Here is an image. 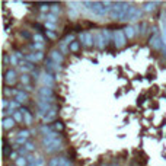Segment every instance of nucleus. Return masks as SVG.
I'll list each match as a JSON object with an SVG mask.
<instances>
[{"label": "nucleus", "mask_w": 166, "mask_h": 166, "mask_svg": "<svg viewBox=\"0 0 166 166\" xmlns=\"http://www.w3.org/2000/svg\"><path fill=\"white\" fill-rule=\"evenodd\" d=\"M80 42H83L86 47H92L93 42H95L93 35H92L90 32H82L80 34Z\"/></svg>", "instance_id": "4"}, {"label": "nucleus", "mask_w": 166, "mask_h": 166, "mask_svg": "<svg viewBox=\"0 0 166 166\" xmlns=\"http://www.w3.org/2000/svg\"><path fill=\"white\" fill-rule=\"evenodd\" d=\"M25 90H28V92H31V90H32V88H31V86L28 85V86H26V89H25Z\"/></svg>", "instance_id": "48"}, {"label": "nucleus", "mask_w": 166, "mask_h": 166, "mask_svg": "<svg viewBox=\"0 0 166 166\" xmlns=\"http://www.w3.org/2000/svg\"><path fill=\"white\" fill-rule=\"evenodd\" d=\"M156 5H157V2H153V3H146V5H144V10H146V12L155 10V6Z\"/></svg>", "instance_id": "22"}, {"label": "nucleus", "mask_w": 166, "mask_h": 166, "mask_svg": "<svg viewBox=\"0 0 166 166\" xmlns=\"http://www.w3.org/2000/svg\"><path fill=\"white\" fill-rule=\"evenodd\" d=\"M54 128L57 130V131H61V130L64 128V125H63V122L61 121H55L54 122Z\"/></svg>", "instance_id": "34"}, {"label": "nucleus", "mask_w": 166, "mask_h": 166, "mask_svg": "<svg viewBox=\"0 0 166 166\" xmlns=\"http://www.w3.org/2000/svg\"><path fill=\"white\" fill-rule=\"evenodd\" d=\"M13 125H15V118H12V117L3 118V128H5V130H10Z\"/></svg>", "instance_id": "10"}, {"label": "nucleus", "mask_w": 166, "mask_h": 166, "mask_svg": "<svg viewBox=\"0 0 166 166\" xmlns=\"http://www.w3.org/2000/svg\"><path fill=\"white\" fill-rule=\"evenodd\" d=\"M15 166H16V165H15Z\"/></svg>", "instance_id": "50"}, {"label": "nucleus", "mask_w": 166, "mask_h": 166, "mask_svg": "<svg viewBox=\"0 0 166 166\" xmlns=\"http://www.w3.org/2000/svg\"><path fill=\"white\" fill-rule=\"evenodd\" d=\"M60 166H72V163L67 160L66 157H61V163H60Z\"/></svg>", "instance_id": "38"}, {"label": "nucleus", "mask_w": 166, "mask_h": 166, "mask_svg": "<svg viewBox=\"0 0 166 166\" xmlns=\"http://www.w3.org/2000/svg\"><path fill=\"white\" fill-rule=\"evenodd\" d=\"M18 90H13V89H9V88H5V95L6 96H10V95H15L16 96Z\"/></svg>", "instance_id": "31"}, {"label": "nucleus", "mask_w": 166, "mask_h": 166, "mask_svg": "<svg viewBox=\"0 0 166 166\" xmlns=\"http://www.w3.org/2000/svg\"><path fill=\"white\" fill-rule=\"evenodd\" d=\"M125 39H127V37H125L124 31L117 29L115 32H114V42H115L117 48H122V47L125 45Z\"/></svg>", "instance_id": "2"}, {"label": "nucleus", "mask_w": 166, "mask_h": 166, "mask_svg": "<svg viewBox=\"0 0 166 166\" xmlns=\"http://www.w3.org/2000/svg\"><path fill=\"white\" fill-rule=\"evenodd\" d=\"M13 118H15V121H19V122L22 121V120H23V114L21 112V109L16 111V112L13 114Z\"/></svg>", "instance_id": "24"}, {"label": "nucleus", "mask_w": 166, "mask_h": 166, "mask_svg": "<svg viewBox=\"0 0 166 166\" xmlns=\"http://www.w3.org/2000/svg\"><path fill=\"white\" fill-rule=\"evenodd\" d=\"M32 38H34V41H37L38 44H42V41H44V38H42V35H41V34H35Z\"/></svg>", "instance_id": "30"}, {"label": "nucleus", "mask_w": 166, "mask_h": 166, "mask_svg": "<svg viewBox=\"0 0 166 166\" xmlns=\"http://www.w3.org/2000/svg\"><path fill=\"white\" fill-rule=\"evenodd\" d=\"M35 55H37V58H38V60H42V58H44V53H42V51H37Z\"/></svg>", "instance_id": "40"}, {"label": "nucleus", "mask_w": 166, "mask_h": 166, "mask_svg": "<svg viewBox=\"0 0 166 166\" xmlns=\"http://www.w3.org/2000/svg\"><path fill=\"white\" fill-rule=\"evenodd\" d=\"M45 28H48V29H55V25H54V23L47 22V23H45Z\"/></svg>", "instance_id": "45"}, {"label": "nucleus", "mask_w": 166, "mask_h": 166, "mask_svg": "<svg viewBox=\"0 0 166 166\" xmlns=\"http://www.w3.org/2000/svg\"><path fill=\"white\" fill-rule=\"evenodd\" d=\"M102 166H106V165H102Z\"/></svg>", "instance_id": "49"}, {"label": "nucleus", "mask_w": 166, "mask_h": 166, "mask_svg": "<svg viewBox=\"0 0 166 166\" xmlns=\"http://www.w3.org/2000/svg\"><path fill=\"white\" fill-rule=\"evenodd\" d=\"M3 144H5V147H3V155H5L6 157H10V155H12V147H10V146H7L6 140H3Z\"/></svg>", "instance_id": "19"}, {"label": "nucleus", "mask_w": 166, "mask_h": 166, "mask_svg": "<svg viewBox=\"0 0 166 166\" xmlns=\"http://www.w3.org/2000/svg\"><path fill=\"white\" fill-rule=\"evenodd\" d=\"M79 48H80V41H73L72 44L69 45V50L72 53H77Z\"/></svg>", "instance_id": "16"}, {"label": "nucleus", "mask_w": 166, "mask_h": 166, "mask_svg": "<svg viewBox=\"0 0 166 166\" xmlns=\"http://www.w3.org/2000/svg\"><path fill=\"white\" fill-rule=\"evenodd\" d=\"M45 34L50 37V38H55V34L54 32H51V31H45Z\"/></svg>", "instance_id": "46"}, {"label": "nucleus", "mask_w": 166, "mask_h": 166, "mask_svg": "<svg viewBox=\"0 0 166 166\" xmlns=\"http://www.w3.org/2000/svg\"><path fill=\"white\" fill-rule=\"evenodd\" d=\"M21 35H22L23 38H26V39H29V38H31V34L28 32V31H22V32H21Z\"/></svg>", "instance_id": "41"}, {"label": "nucleus", "mask_w": 166, "mask_h": 166, "mask_svg": "<svg viewBox=\"0 0 166 166\" xmlns=\"http://www.w3.org/2000/svg\"><path fill=\"white\" fill-rule=\"evenodd\" d=\"M28 159L26 157H23V156H19V159L16 160V166H28Z\"/></svg>", "instance_id": "21"}, {"label": "nucleus", "mask_w": 166, "mask_h": 166, "mask_svg": "<svg viewBox=\"0 0 166 166\" xmlns=\"http://www.w3.org/2000/svg\"><path fill=\"white\" fill-rule=\"evenodd\" d=\"M32 76H34V79H35V80H38V77H39V72H38V70H34V72H32Z\"/></svg>", "instance_id": "44"}, {"label": "nucleus", "mask_w": 166, "mask_h": 166, "mask_svg": "<svg viewBox=\"0 0 166 166\" xmlns=\"http://www.w3.org/2000/svg\"><path fill=\"white\" fill-rule=\"evenodd\" d=\"M60 146H61V137L57 138L55 141H53L50 146H47V147H45V152H47V153H54L57 150H60Z\"/></svg>", "instance_id": "6"}, {"label": "nucleus", "mask_w": 166, "mask_h": 166, "mask_svg": "<svg viewBox=\"0 0 166 166\" xmlns=\"http://www.w3.org/2000/svg\"><path fill=\"white\" fill-rule=\"evenodd\" d=\"M124 34H125V37H127L128 39H131L136 32H134V28L133 26H127L125 29H124Z\"/></svg>", "instance_id": "18"}, {"label": "nucleus", "mask_w": 166, "mask_h": 166, "mask_svg": "<svg viewBox=\"0 0 166 166\" xmlns=\"http://www.w3.org/2000/svg\"><path fill=\"white\" fill-rule=\"evenodd\" d=\"M127 3H124V2H117L112 5L111 7V12H109V16L112 19H117V21H121L122 16H124V12L127 9Z\"/></svg>", "instance_id": "1"}, {"label": "nucleus", "mask_w": 166, "mask_h": 166, "mask_svg": "<svg viewBox=\"0 0 166 166\" xmlns=\"http://www.w3.org/2000/svg\"><path fill=\"white\" fill-rule=\"evenodd\" d=\"M9 58H10V64H13V66H16V64L21 63V61L18 60V57L15 54H10V55H9Z\"/></svg>", "instance_id": "28"}, {"label": "nucleus", "mask_w": 166, "mask_h": 166, "mask_svg": "<svg viewBox=\"0 0 166 166\" xmlns=\"http://www.w3.org/2000/svg\"><path fill=\"white\" fill-rule=\"evenodd\" d=\"M23 147H25V149H26V150H29V152H32V150H35V144H34V143H31V141H28V143L25 144Z\"/></svg>", "instance_id": "35"}, {"label": "nucleus", "mask_w": 166, "mask_h": 166, "mask_svg": "<svg viewBox=\"0 0 166 166\" xmlns=\"http://www.w3.org/2000/svg\"><path fill=\"white\" fill-rule=\"evenodd\" d=\"M150 44H152V47H155V48H160V37L159 35H155L153 39L150 41Z\"/></svg>", "instance_id": "17"}, {"label": "nucleus", "mask_w": 166, "mask_h": 166, "mask_svg": "<svg viewBox=\"0 0 166 166\" xmlns=\"http://www.w3.org/2000/svg\"><path fill=\"white\" fill-rule=\"evenodd\" d=\"M26 152H28V150L25 149V147H19V155H21V156H23V157H25Z\"/></svg>", "instance_id": "42"}, {"label": "nucleus", "mask_w": 166, "mask_h": 166, "mask_svg": "<svg viewBox=\"0 0 166 166\" xmlns=\"http://www.w3.org/2000/svg\"><path fill=\"white\" fill-rule=\"evenodd\" d=\"M55 115H57V108H53V109H50L48 112H45V115L42 117V120L44 121H51V120H54Z\"/></svg>", "instance_id": "12"}, {"label": "nucleus", "mask_w": 166, "mask_h": 166, "mask_svg": "<svg viewBox=\"0 0 166 166\" xmlns=\"http://www.w3.org/2000/svg\"><path fill=\"white\" fill-rule=\"evenodd\" d=\"M9 159H13V160H18V159H19V156H18V153H16V152H13V153H12V155H10V157H9Z\"/></svg>", "instance_id": "43"}, {"label": "nucleus", "mask_w": 166, "mask_h": 166, "mask_svg": "<svg viewBox=\"0 0 166 166\" xmlns=\"http://www.w3.org/2000/svg\"><path fill=\"white\" fill-rule=\"evenodd\" d=\"M51 12H53V15H57V13H60V12H61V9L58 7V6H53Z\"/></svg>", "instance_id": "39"}, {"label": "nucleus", "mask_w": 166, "mask_h": 166, "mask_svg": "<svg viewBox=\"0 0 166 166\" xmlns=\"http://www.w3.org/2000/svg\"><path fill=\"white\" fill-rule=\"evenodd\" d=\"M102 34H104V38H105L106 42H111V38H112V37H111L109 31H108V29H104V31H102Z\"/></svg>", "instance_id": "29"}, {"label": "nucleus", "mask_w": 166, "mask_h": 166, "mask_svg": "<svg viewBox=\"0 0 166 166\" xmlns=\"http://www.w3.org/2000/svg\"><path fill=\"white\" fill-rule=\"evenodd\" d=\"M31 48H34V50H38V51H41L42 48H44V45L42 44H38V42H35V44H32L31 45Z\"/></svg>", "instance_id": "36"}, {"label": "nucleus", "mask_w": 166, "mask_h": 166, "mask_svg": "<svg viewBox=\"0 0 166 166\" xmlns=\"http://www.w3.org/2000/svg\"><path fill=\"white\" fill-rule=\"evenodd\" d=\"M19 66H21V69H22V72H29V70H32L35 69V64H32V63H29V61H21L19 63Z\"/></svg>", "instance_id": "11"}, {"label": "nucleus", "mask_w": 166, "mask_h": 166, "mask_svg": "<svg viewBox=\"0 0 166 166\" xmlns=\"http://www.w3.org/2000/svg\"><path fill=\"white\" fill-rule=\"evenodd\" d=\"M58 21V18L55 16V15H53V13H48L47 15V22H50V23H54Z\"/></svg>", "instance_id": "25"}, {"label": "nucleus", "mask_w": 166, "mask_h": 166, "mask_svg": "<svg viewBox=\"0 0 166 166\" xmlns=\"http://www.w3.org/2000/svg\"><path fill=\"white\" fill-rule=\"evenodd\" d=\"M15 101H18L19 104H22V102L28 101V93H25L23 90H18L16 96H15Z\"/></svg>", "instance_id": "15"}, {"label": "nucleus", "mask_w": 166, "mask_h": 166, "mask_svg": "<svg viewBox=\"0 0 166 166\" xmlns=\"http://www.w3.org/2000/svg\"><path fill=\"white\" fill-rule=\"evenodd\" d=\"M60 137H61V136L58 134V131H51L50 134H47V136L42 137V146L47 147V146H50L53 141H55L57 138H60Z\"/></svg>", "instance_id": "3"}, {"label": "nucleus", "mask_w": 166, "mask_h": 166, "mask_svg": "<svg viewBox=\"0 0 166 166\" xmlns=\"http://www.w3.org/2000/svg\"><path fill=\"white\" fill-rule=\"evenodd\" d=\"M38 96L39 98H47V99H51L54 96V92L51 88H47V86H42V88L38 89Z\"/></svg>", "instance_id": "5"}, {"label": "nucleus", "mask_w": 166, "mask_h": 166, "mask_svg": "<svg viewBox=\"0 0 166 166\" xmlns=\"http://www.w3.org/2000/svg\"><path fill=\"white\" fill-rule=\"evenodd\" d=\"M140 18H141V9L137 7V9H136V13H134L133 18H131V21H138Z\"/></svg>", "instance_id": "27"}, {"label": "nucleus", "mask_w": 166, "mask_h": 166, "mask_svg": "<svg viewBox=\"0 0 166 166\" xmlns=\"http://www.w3.org/2000/svg\"><path fill=\"white\" fill-rule=\"evenodd\" d=\"M21 82H22L23 85H26V86H28V83L31 82V79H29V76H28V74H22V76H21Z\"/></svg>", "instance_id": "33"}, {"label": "nucleus", "mask_w": 166, "mask_h": 166, "mask_svg": "<svg viewBox=\"0 0 166 166\" xmlns=\"http://www.w3.org/2000/svg\"><path fill=\"white\" fill-rule=\"evenodd\" d=\"M95 38H96V45H98V48H104L105 47V44H106V41H105V38H104V34L102 32H98V34H95Z\"/></svg>", "instance_id": "9"}, {"label": "nucleus", "mask_w": 166, "mask_h": 166, "mask_svg": "<svg viewBox=\"0 0 166 166\" xmlns=\"http://www.w3.org/2000/svg\"><path fill=\"white\" fill-rule=\"evenodd\" d=\"M61 163V157H53L48 163V166H60Z\"/></svg>", "instance_id": "23"}, {"label": "nucleus", "mask_w": 166, "mask_h": 166, "mask_svg": "<svg viewBox=\"0 0 166 166\" xmlns=\"http://www.w3.org/2000/svg\"><path fill=\"white\" fill-rule=\"evenodd\" d=\"M5 82L7 85H12V83L16 82V72L15 70H7L5 74Z\"/></svg>", "instance_id": "7"}, {"label": "nucleus", "mask_w": 166, "mask_h": 166, "mask_svg": "<svg viewBox=\"0 0 166 166\" xmlns=\"http://www.w3.org/2000/svg\"><path fill=\"white\" fill-rule=\"evenodd\" d=\"M15 55H16V57H18V60H19V61H22V60H21V58H22V57H23V54H22V53H19V51H18V53H15Z\"/></svg>", "instance_id": "47"}, {"label": "nucleus", "mask_w": 166, "mask_h": 166, "mask_svg": "<svg viewBox=\"0 0 166 166\" xmlns=\"http://www.w3.org/2000/svg\"><path fill=\"white\" fill-rule=\"evenodd\" d=\"M42 82L47 88H51L53 85H54V79H53V74H48V73H45L44 76H42Z\"/></svg>", "instance_id": "13"}, {"label": "nucleus", "mask_w": 166, "mask_h": 166, "mask_svg": "<svg viewBox=\"0 0 166 166\" xmlns=\"http://www.w3.org/2000/svg\"><path fill=\"white\" fill-rule=\"evenodd\" d=\"M50 58L54 61V63H57V64H61V63H63V55H61L60 51H57V50L51 51V53H50Z\"/></svg>", "instance_id": "8"}, {"label": "nucleus", "mask_w": 166, "mask_h": 166, "mask_svg": "<svg viewBox=\"0 0 166 166\" xmlns=\"http://www.w3.org/2000/svg\"><path fill=\"white\" fill-rule=\"evenodd\" d=\"M21 112L23 114L25 122H26L28 125H31V124H32V115H31V112H29V109H26V108H21Z\"/></svg>", "instance_id": "14"}, {"label": "nucleus", "mask_w": 166, "mask_h": 166, "mask_svg": "<svg viewBox=\"0 0 166 166\" xmlns=\"http://www.w3.org/2000/svg\"><path fill=\"white\" fill-rule=\"evenodd\" d=\"M28 136H29V131H28V130H23V131H19V134H18V137H23V138H26Z\"/></svg>", "instance_id": "37"}, {"label": "nucleus", "mask_w": 166, "mask_h": 166, "mask_svg": "<svg viewBox=\"0 0 166 166\" xmlns=\"http://www.w3.org/2000/svg\"><path fill=\"white\" fill-rule=\"evenodd\" d=\"M39 131L44 134V136H47V134L51 133V127H50V125H42V127L39 128Z\"/></svg>", "instance_id": "26"}, {"label": "nucleus", "mask_w": 166, "mask_h": 166, "mask_svg": "<svg viewBox=\"0 0 166 166\" xmlns=\"http://www.w3.org/2000/svg\"><path fill=\"white\" fill-rule=\"evenodd\" d=\"M25 60L29 61V63H32V64H35V63L38 61V58H37L35 53H32V54H26V55H25Z\"/></svg>", "instance_id": "20"}, {"label": "nucleus", "mask_w": 166, "mask_h": 166, "mask_svg": "<svg viewBox=\"0 0 166 166\" xmlns=\"http://www.w3.org/2000/svg\"><path fill=\"white\" fill-rule=\"evenodd\" d=\"M28 141H26V138H23V137H18L16 138V146H25Z\"/></svg>", "instance_id": "32"}]
</instances>
